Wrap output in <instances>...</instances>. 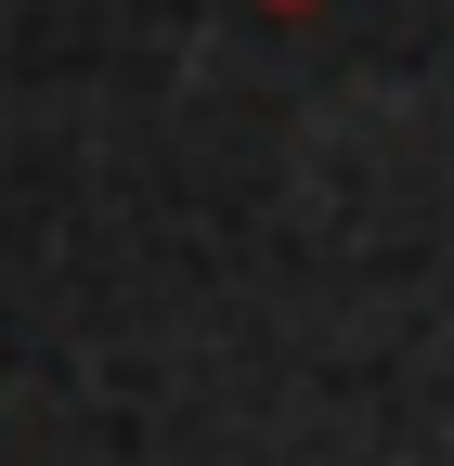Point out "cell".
<instances>
[{
	"label": "cell",
	"mask_w": 454,
	"mask_h": 466,
	"mask_svg": "<svg viewBox=\"0 0 454 466\" xmlns=\"http://www.w3.org/2000/svg\"><path fill=\"white\" fill-rule=\"evenodd\" d=\"M260 14H325V0H260Z\"/></svg>",
	"instance_id": "cell-1"
}]
</instances>
